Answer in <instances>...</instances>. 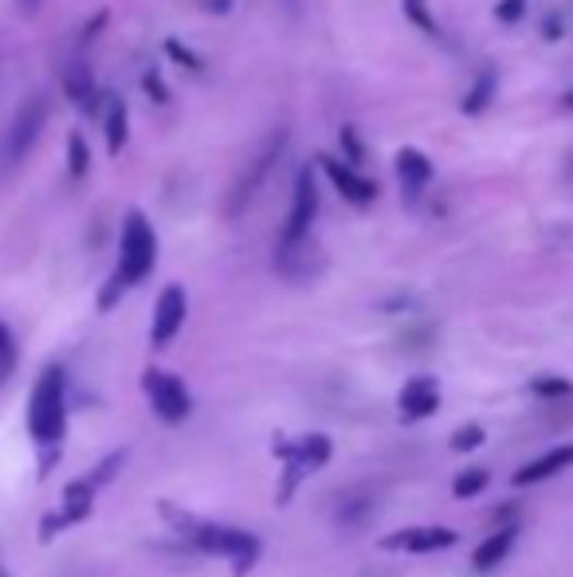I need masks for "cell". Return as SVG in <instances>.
I'll list each match as a JSON object with an SVG mask.
<instances>
[{"instance_id": "3", "label": "cell", "mask_w": 573, "mask_h": 577, "mask_svg": "<svg viewBox=\"0 0 573 577\" xmlns=\"http://www.w3.org/2000/svg\"><path fill=\"white\" fill-rule=\"evenodd\" d=\"M157 264V232L146 220V213L130 208L127 220H122V236H118V267L115 275L127 287H138L154 272Z\"/></svg>"}, {"instance_id": "24", "label": "cell", "mask_w": 573, "mask_h": 577, "mask_svg": "<svg viewBox=\"0 0 573 577\" xmlns=\"http://www.w3.org/2000/svg\"><path fill=\"white\" fill-rule=\"evenodd\" d=\"M12 365H16V346H12V334L9 326L0 323V385L12 377Z\"/></svg>"}, {"instance_id": "16", "label": "cell", "mask_w": 573, "mask_h": 577, "mask_svg": "<svg viewBox=\"0 0 573 577\" xmlns=\"http://www.w3.org/2000/svg\"><path fill=\"white\" fill-rule=\"evenodd\" d=\"M103 130H107V154H122L130 137V110L118 95H103Z\"/></svg>"}, {"instance_id": "6", "label": "cell", "mask_w": 573, "mask_h": 577, "mask_svg": "<svg viewBox=\"0 0 573 577\" xmlns=\"http://www.w3.org/2000/svg\"><path fill=\"white\" fill-rule=\"evenodd\" d=\"M319 220V177L314 169H299L295 177V196H291V213H287V225L279 232V248H299L311 240V228Z\"/></svg>"}, {"instance_id": "9", "label": "cell", "mask_w": 573, "mask_h": 577, "mask_svg": "<svg viewBox=\"0 0 573 577\" xmlns=\"http://www.w3.org/2000/svg\"><path fill=\"white\" fill-rule=\"evenodd\" d=\"M186 314H189V299H186V287L169 284L166 291H162V299H157L154 306V330H150V338H154V346L162 350V346H169L177 338V330L186 326Z\"/></svg>"}, {"instance_id": "29", "label": "cell", "mask_w": 573, "mask_h": 577, "mask_svg": "<svg viewBox=\"0 0 573 577\" xmlns=\"http://www.w3.org/2000/svg\"><path fill=\"white\" fill-rule=\"evenodd\" d=\"M16 4H20L24 12H28V16H36V12L44 9V0H16Z\"/></svg>"}, {"instance_id": "27", "label": "cell", "mask_w": 573, "mask_h": 577, "mask_svg": "<svg viewBox=\"0 0 573 577\" xmlns=\"http://www.w3.org/2000/svg\"><path fill=\"white\" fill-rule=\"evenodd\" d=\"M479 444H484V429H479V424H467V429H459L456 436H452V448L456 452H476Z\"/></svg>"}, {"instance_id": "23", "label": "cell", "mask_w": 573, "mask_h": 577, "mask_svg": "<svg viewBox=\"0 0 573 577\" xmlns=\"http://www.w3.org/2000/svg\"><path fill=\"white\" fill-rule=\"evenodd\" d=\"M166 56L174 59V63H181V68H189V71H204V59L196 56L193 48H186L181 39H166Z\"/></svg>"}, {"instance_id": "17", "label": "cell", "mask_w": 573, "mask_h": 577, "mask_svg": "<svg viewBox=\"0 0 573 577\" xmlns=\"http://www.w3.org/2000/svg\"><path fill=\"white\" fill-rule=\"evenodd\" d=\"M515 539H518V527H503V530H496L491 539L487 542H479L476 546V554H471V566L479 569V574H487V569H496L499 562L515 550Z\"/></svg>"}, {"instance_id": "8", "label": "cell", "mask_w": 573, "mask_h": 577, "mask_svg": "<svg viewBox=\"0 0 573 577\" xmlns=\"http://www.w3.org/2000/svg\"><path fill=\"white\" fill-rule=\"evenodd\" d=\"M319 166H322V173H326V181L342 193V201H350L354 208H370L373 201H378V181H370V177L361 173L358 166H350L346 157L322 154Z\"/></svg>"}, {"instance_id": "32", "label": "cell", "mask_w": 573, "mask_h": 577, "mask_svg": "<svg viewBox=\"0 0 573 577\" xmlns=\"http://www.w3.org/2000/svg\"><path fill=\"white\" fill-rule=\"evenodd\" d=\"M565 107H573V91H570V95H565Z\"/></svg>"}, {"instance_id": "4", "label": "cell", "mask_w": 573, "mask_h": 577, "mask_svg": "<svg viewBox=\"0 0 573 577\" xmlns=\"http://www.w3.org/2000/svg\"><path fill=\"white\" fill-rule=\"evenodd\" d=\"M44 127H48V98L36 95L16 110L12 127L4 130V142H0V173H12V169L32 154V146L39 142Z\"/></svg>"}, {"instance_id": "28", "label": "cell", "mask_w": 573, "mask_h": 577, "mask_svg": "<svg viewBox=\"0 0 573 577\" xmlns=\"http://www.w3.org/2000/svg\"><path fill=\"white\" fill-rule=\"evenodd\" d=\"M523 16H526V0H499V4H496L499 24H518Z\"/></svg>"}, {"instance_id": "26", "label": "cell", "mask_w": 573, "mask_h": 577, "mask_svg": "<svg viewBox=\"0 0 573 577\" xmlns=\"http://www.w3.org/2000/svg\"><path fill=\"white\" fill-rule=\"evenodd\" d=\"M338 142H342V149H346V161H350V166H361L366 149H361V142H358V130H354V127H342V130H338Z\"/></svg>"}, {"instance_id": "31", "label": "cell", "mask_w": 573, "mask_h": 577, "mask_svg": "<svg viewBox=\"0 0 573 577\" xmlns=\"http://www.w3.org/2000/svg\"><path fill=\"white\" fill-rule=\"evenodd\" d=\"M565 177L573 181V154H570V161H565Z\"/></svg>"}, {"instance_id": "22", "label": "cell", "mask_w": 573, "mask_h": 577, "mask_svg": "<svg viewBox=\"0 0 573 577\" xmlns=\"http://www.w3.org/2000/svg\"><path fill=\"white\" fill-rule=\"evenodd\" d=\"M530 393H535V397H546V401H565V397H573V385L565 382V377H535V382H530Z\"/></svg>"}, {"instance_id": "10", "label": "cell", "mask_w": 573, "mask_h": 577, "mask_svg": "<svg viewBox=\"0 0 573 577\" xmlns=\"http://www.w3.org/2000/svg\"><path fill=\"white\" fill-rule=\"evenodd\" d=\"M95 483L91 480H75V483H68V491H63V510H59V515H48V527L39 530V534H44V542L51 539V534H56V527L63 530V527H71V522H83L91 515V507H95Z\"/></svg>"}, {"instance_id": "30", "label": "cell", "mask_w": 573, "mask_h": 577, "mask_svg": "<svg viewBox=\"0 0 573 577\" xmlns=\"http://www.w3.org/2000/svg\"><path fill=\"white\" fill-rule=\"evenodd\" d=\"M204 9H208V12H228V0H204Z\"/></svg>"}, {"instance_id": "25", "label": "cell", "mask_w": 573, "mask_h": 577, "mask_svg": "<svg viewBox=\"0 0 573 577\" xmlns=\"http://www.w3.org/2000/svg\"><path fill=\"white\" fill-rule=\"evenodd\" d=\"M142 87H146V95L154 98V103H162V107L169 103V87H166V79H162V71L157 68H150L146 75H142Z\"/></svg>"}, {"instance_id": "18", "label": "cell", "mask_w": 573, "mask_h": 577, "mask_svg": "<svg viewBox=\"0 0 573 577\" xmlns=\"http://www.w3.org/2000/svg\"><path fill=\"white\" fill-rule=\"evenodd\" d=\"M496 91H499V75H496V68L487 63V68L476 75V83L467 87V95H464V103H459V110H464V115H471V118L484 115V110L491 107V98H496Z\"/></svg>"}, {"instance_id": "20", "label": "cell", "mask_w": 573, "mask_h": 577, "mask_svg": "<svg viewBox=\"0 0 573 577\" xmlns=\"http://www.w3.org/2000/svg\"><path fill=\"white\" fill-rule=\"evenodd\" d=\"M401 9H405V16H408L413 28H420L425 36L440 39V24H437V16L428 12V0H401Z\"/></svg>"}, {"instance_id": "2", "label": "cell", "mask_w": 573, "mask_h": 577, "mask_svg": "<svg viewBox=\"0 0 573 577\" xmlns=\"http://www.w3.org/2000/svg\"><path fill=\"white\" fill-rule=\"evenodd\" d=\"M166 515L174 519V527L181 530L196 550H204V554H220V558L232 562L236 574H248V569L260 562V539L248 534V530L193 519V515H181V510H174V507H166Z\"/></svg>"}, {"instance_id": "19", "label": "cell", "mask_w": 573, "mask_h": 577, "mask_svg": "<svg viewBox=\"0 0 573 577\" xmlns=\"http://www.w3.org/2000/svg\"><path fill=\"white\" fill-rule=\"evenodd\" d=\"M87 173H91V146L79 130H71L68 134V177L71 181H83Z\"/></svg>"}, {"instance_id": "5", "label": "cell", "mask_w": 573, "mask_h": 577, "mask_svg": "<svg viewBox=\"0 0 573 577\" xmlns=\"http://www.w3.org/2000/svg\"><path fill=\"white\" fill-rule=\"evenodd\" d=\"M283 149H287V130H275V134L260 146V154H255L252 161L243 166V173L236 177L232 193H228V216H240L243 208L252 205L255 193H260L263 181H267V173H272L275 161L283 157Z\"/></svg>"}, {"instance_id": "12", "label": "cell", "mask_w": 573, "mask_h": 577, "mask_svg": "<svg viewBox=\"0 0 573 577\" xmlns=\"http://www.w3.org/2000/svg\"><path fill=\"white\" fill-rule=\"evenodd\" d=\"M397 405H401V421H425V417H432L440 409V382L428 377V373L408 377Z\"/></svg>"}, {"instance_id": "11", "label": "cell", "mask_w": 573, "mask_h": 577, "mask_svg": "<svg viewBox=\"0 0 573 577\" xmlns=\"http://www.w3.org/2000/svg\"><path fill=\"white\" fill-rule=\"evenodd\" d=\"M381 546L405 550V554H437V550L456 546V534L444 527H413V530H397V534H385Z\"/></svg>"}, {"instance_id": "33", "label": "cell", "mask_w": 573, "mask_h": 577, "mask_svg": "<svg viewBox=\"0 0 573 577\" xmlns=\"http://www.w3.org/2000/svg\"><path fill=\"white\" fill-rule=\"evenodd\" d=\"M0 577H9V574H4V569H0Z\"/></svg>"}, {"instance_id": "14", "label": "cell", "mask_w": 573, "mask_h": 577, "mask_svg": "<svg viewBox=\"0 0 573 577\" xmlns=\"http://www.w3.org/2000/svg\"><path fill=\"white\" fill-rule=\"evenodd\" d=\"M63 91H68V98L75 103V110H83V115H98V110H103V91L95 87V75H91L87 63H71V68L63 71Z\"/></svg>"}, {"instance_id": "13", "label": "cell", "mask_w": 573, "mask_h": 577, "mask_svg": "<svg viewBox=\"0 0 573 577\" xmlns=\"http://www.w3.org/2000/svg\"><path fill=\"white\" fill-rule=\"evenodd\" d=\"M432 173H437V169H432L428 154H420L417 146L397 149V181H401V193H405L408 205L425 196V189L432 185Z\"/></svg>"}, {"instance_id": "21", "label": "cell", "mask_w": 573, "mask_h": 577, "mask_svg": "<svg viewBox=\"0 0 573 577\" xmlns=\"http://www.w3.org/2000/svg\"><path fill=\"white\" fill-rule=\"evenodd\" d=\"M484 488H487V471L467 468V471H459L456 483H452V495H456V500H471V495H479Z\"/></svg>"}, {"instance_id": "7", "label": "cell", "mask_w": 573, "mask_h": 577, "mask_svg": "<svg viewBox=\"0 0 573 577\" xmlns=\"http://www.w3.org/2000/svg\"><path fill=\"white\" fill-rule=\"evenodd\" d=\"M142 389H146L150 409H154L166 424H181L189 412H193V401H189L186 382H181V377H174V373L150 370L146 377H142Z\"/></svg>"}, {"instance_id": "15", "label": "cell", "mask_w": 573, "mask_h": 577, "mask_svg": "<svg viewBox=\"0 0 573 577\" xmlns=\"http://www.w3.org/2000/svg\"><path fill=\"white\" fill-rule=\"evenodd\" d=\"M573 464V444H562V448L546 452V456H538V460L523 464V468L515 471V488H535V483L550 480V476H558V471H565Z\"/></svg>"}, {"instance_id": "1", "label": "cell", "mask_w": 573, "mask_h": 577, "mask_svg": "<svg viewBox=\"0 0 573 577\" xmlns=\"http://www.w3.org/2000/svg\"><path fill=\"white\" fill-rule=\"evenodd\" d=\"M28 429L39 448V476H48L56 468V452L63 448V432H68V382L59 365H48L39 373L28 401Z\"/></svg>"}]
</instances>
